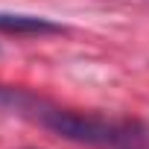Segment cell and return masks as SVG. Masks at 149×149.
<instances>
[{"instance_id": "obj_1", "label": "cell", "mask_w": 149, "mask_h": 149, "mask_svg": "<svg viewBox=\"0 0 149 149\" xmlns=\"http://www.w3.org/2000/svg\"><path fill=\"white\" fill-rule=\"evenodd\" d=\"M0 111L29 120L70 143L91 149H149V126L137 120H117L91 111L64 108L41 94L18 85H0Z\"/></svg>"}, {"instance_id": "obj_2", "label": "cell", "mask_w": 149, "mask_h": 149, "mask_svg": "<svg viewBox=\"0 0 149 149\" xmlns=\"http://www.w3.org/2000/svg\"><path fill=\"white\" fill-rule=\"evenodd\" d=\"M0 32L9 35H61L67 32L64 24L41 15H18V12H0Z\"/></svg>"}]
</instances>
